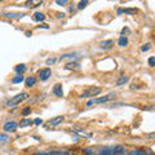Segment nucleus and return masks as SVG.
<instances>
[{
  "mask_svg": "<svg viewBox=\"0 0 155 155\" xmlns=\"http://www.w3.org/2000/svg\"><path fill=\"white\" fill-rule=\"evenodd\" d=\"M28 98V93H26V92H22V93H19L17 96H14L13 98H11L9 101H7V107H14V106H17L18 104H21L22 101H25Z\"/></svg>",
  "mask_w": 155,
  "mask_h": 155,
  "instance_id": "f257e3e1",
  "label": "nucleus"
},
{
  "mask_svg": "<svg viewBox=\"0 0 155 155\" xmlns=\"http://www.w3.org/2000/svg\"><path fill=\"white\" fill-rule=\"evenodd\" d=\"M115 94L114 93H110V94H106L104 97H101V98H93V100H89L88 102H87V106H92V105H96V104H105V102H109V101L114 100Z\"/></svg>",
  "mask_w": 155,
  "mask_h": 155,
  "instance_id": "f03ea898",
  "label": "nucleus"
},
{
  "mask_svg": "<svg viewBox=\"0 0 155 155\" xmlns=\"http://www.w3.org/2000/svg\"><path fill=\"white\" fill-rule=\"evenodd\" d=\"M101 93V88L100 87H92V88H88L87 91H84L83 93L80 94L81 98H89V97H94L97 94Z\"/></svg>",
  "mask_w": 155,
  "mask_h": 155,
  "instance_id": "7ed1b4c3",
  "label": "nucleus"
},
{
  "mask_svg": "<svg viewBox=\"0 0 155 155\" xmlns=\"http://www.w3.org/2000/svg\"><path fill=\"white\" fill-rule=\"evenodd\" d=\"M111 155H127V151L122 145H115L111 146Z\"/></svg>",
  "mask_w": 155,
  "mask_h": 155,
  "instance_id": "20e7f679",
  "label": "nucleus"
},
{
  "mask_svg": "<svg viewBox=\"0 0 155 155\" xmlns=\"http://www.w3.org/2000/svg\"><path fill=\"white\" fill-rule=\"evenodd\" d=\"M51 75H52V70L49 69V67H47V69H43V70L39 71V79L43 80V81L49 79Z\"/></svg>",
  "mask_w": 155,
  "mask_h": 155,
  "instance_id": "39448f33",
  "label": "nucleus"
},
{
  "mask_svg": "<svg viewBox=\"0 0 155 155\" xmlns=\"http://www.w3.org/2000/svg\"><path fill=\"white\" fill-rule=\"evenodd\" d=\"M17 125H18L17 122H14V120H11V122H7L5 124L3 125V129L5 130V132H14V130L17 129Z\"/></svg>",
  "mask_w": 155,
  "mask_h": 155,
  "instance_id": "423d86ee",
  "label": "nucleus"
},
{
  "mask_svg": "<svg viewBox=\"0 0 155 155\" xmlns=\"http://www.w3.org/2000/svg\"><path fill=\"white\" fill-rule=\"evenodd\" d=\"M128 155H153V151L150 149H146V150H140V149H134L132 150Z\"/></svg>",
  "mask_w": 155,
  "mask_h": 155,
  "instance_id": "0eeeda50",
  "label": "nucleus"
},
{
  "mask_svg": "<svg viewBox=\"0 0 155 155\" xmlns=\"http://www.w3.org/2000/svg\"><path fill=\"white\" fill-rule=\"evenodd\" d=\"M53 93L57 97H62L64 96V91H62V84H56L54 88H53Z\"/></svg>",
  "mask_w": 155,
  "mask_h": 155,
  "instance_id": "6e6552de",
  "label": "nucleus"
},
{
  "mask_svg": "<svg viewBox=\"0 0 155 155\" xmlns=\"http://www.w3.org/2000/svg\"><path fill=\"white\" fill-rule=\"evenodd\" d=\"M25 81H26V87H27V88H30V87H34V85H35V83H36V78H34V76L26 78Z\"/></svg>",
  "mask_w": 155,
  "mask_h": 155,
  "instance_id": "1a4fd4ad",
  "label": "nucleus"
},
{
  "mask_svg": "<svg viewBox=\"0 0 155 155\" xmlns=\"http://www.w3.org/2000/svg\"><path fill=\"white\" fill-rule=\"evenodd\" d=\"M64 119H65V116H62V115H60V116H56V118H53V119L51 120L49 124H51V125H58V124H60V123H61Z\"/></svg>",
  "mask_w": 155,
  "mask_h": 155,
  "instance_id": "9d476101",
  "label": "nucleus"
},
{
  "mask_svg": "<svg viewBox=\"0 0 155 155\" xmlns=\"http://www.w3.org/2000/svg\"><path fill=\"white\" fill-rule=\"evenodd\" d=\"M118 44H119V47H125L128 44V38L125 35H122L119 38V40H118Z\"/></svg>",
  "mask_w": 155,
  "mask_h": 155,
  "instance_id": "9b49d317",
  "label": "nucleus"
},
{
  "mask_svg": "<svg viewBox=\"0 0 155 155\" xmlns=\"http://www.w3.org/2000/svg\"><path fill=\"white\" fill-rule=\"evenodd\" d=\"M14 70H16V72H17L18 75H22V72H25V71H26V65H23V64L17 65Z\"/></svg>",
  "mask_w": 155,
  "mask_h": 155,
  "instance_id": "f8f14e48",
  "label": "nucleus"
},
{
  "mask_svg": "<svg viewBox=\"0 0 155 155\" xmlns=\"http://www.w3.org/2000/svg\"><path fill=\"white\" fill-rule=\"evenodd\" d=\"M34 19H35L36 22H40V21H44L45 16L43 13H40V12H36L35 14H34Z\"/></svg>",
  "mask_w": 155,
  "mask_h": 155,
  "instance_id": "ddd939ff",
  "label": "nucleus"
},
{
  "mask_svg": "<svg viewBox=\"0 0 155 155\" xmlns=\"http://www.w3.org/2000/svg\"><path fill=\"white\" fill-rule=\"evenodd\" d=\"M32 124V120L31 119H22L19 122V127L23 128V127H27V125H31Z\"/></svg>",
  "mask_w": 155,
  "mask_h": 155,
  "instance_id": "4468645a",
  "label": "nucleus"
},
{
  "mask_svg": "<svg viewBox=\"0 0 155 155\" xmlns=\"http://www.w3.org/2000/svg\"><path fill=\"white\" fill-rule=\"evenodd\" d=\"M114 44V41L113 40H105L101 43V48H104V49H109V48Z\"/></svg>",
  "mask_w": 155,
  "mask_h": 155,
  "instance_id": "2eb2a0df",
  "label": "nucleus"
},
{
  "mask_svg": "<svg viewBox=\"0 0 155 155\" xmlns=\"http://www.w3.org/2000/svg\"><path fill=\"white\" fill-rule=\"evenodd\" d=\"M23 80H25V78H23L22 75H17V76H14L12 79V83L13 84H19V83H22Z\"/></svg>",
  "mask_w": 155,
  "mask_h": 155,
  "instance_id": "dca6fc26",
  "label": "nucleus"
},
{
  "mask_svg": "<svg viewBox=\"0 0 155 155\" xmlns=\"http://www.w3.org/2000/svg\"><path fill=\"white\" fill-rule=\"evenodd\" d=\"M80 65L78 64V62H69V64L66 65V69L67 70H72V69H78Z\"/></svg>",
  "mask_w": 155,
  "mask_h": 155,
  "instance_id": "f3484780",
  "label": "nucleus"
},
{
  "mask_svg": "<svg viewBox=\"0 0 155 155\" xmlns=\"http://www.w3.org/2000/svg\"><path fill=\"white\" fill-rule=\"evenodd\" d=\"M128 81V78L127 76H120L118 80H116V85H123Z\"/></svg>",
  "mask_w": 155,
  "mask_h": 155,
  "instance_id": "a211bd4d",
  "label": "nucleus"
},
{
  "mask_svg": "<svg viewBox=\"0 0 155 155\" xmlns=\"http://www.w3.org/2000/svg\"><path fill=\"white\" fill-rule=\"evenodd\" d=\"M98 155H111V147H109V146L104 147V149L98 153Z\"/></svg>",
  "mask_w": 155,
  "mask_h": 155,
  "instance_id": "6ab92c4d",
  "label": "nucleus"
},
{
  "mask_svg": "<svg viewBox=\"0 0 155 155\" xmlns=\"http://www.w3.org/2000/svg\"><path fill=\"white\" fill-rule=\"evenodd\" d=\"M45 155H67V151H61V150H56V151L45 153Z\"/></svg>",
  "mask_w": 155,
  "mask_h": 155,
  "instance_id": "aec40b11",
  "label": "nucleus"
},
{
  "mask_svg": "<svg viewBox=\"0 0 155 155\" xmlns=\"http://www.w3.org/2000/svg\"><path fill=\"white\" fill-rule=\"evenodd\" d=\"M122 12L128 13V14H134V13H137V11H136V9H119V11H118V13H122Z\"/></svg>",
  "mask_w": 155,
  "mask_h": 155,
  "instance_id": "412c9836",
  "label": "nucleus"
},
{
  "mask_svg": "<svg viewBox=\"0 0 155 155\" xmlns=\"http://www.w3.org/2000/svg\"><path fill=\"white\" fill-rule=\"evenodd\" d=\"M8 140H9V136L8 134L0 133V143H5V142H8Z\"/></svg>",
  "mask_w": 155,
  "mask_h": 155,
  "instance_id": "4be33fe9",
  "label": "nucleus"
},
{
  "mask_svg": "<svg viewBox=\"0 0 155 155\" xmlns=\"http://www.w3.org/2000/svg\"><path fill=\"white\" fill-rule=\"evenodd\" d=\"M30 114H31V109L30 107H25V109L22 110V115L23 116H27V115H30Z\"/></svg>",
  "mask_w": 155,
  "mask_h": 155,
  "instance_id": "5701e85b",
  "label": "nucleus"
},
{
  "mask_svg": "<svg viewBox=\"0 0 155 155\" xmlns=\"http://www.w3.org/2000/svg\"><path fill=\"white\" fill-rule=\"evenodd\" d=\"M5 17H12V18H14V17H22L23 14H13V13H5L4 14Z\"/></svg>",
  "mask_w": 155,
  "mask_h": 155,
  "instance_id": "b1692460",
  "label": "nucleus"
},
{
  "mask_svg": "<svg viewBox=\"0 0 155 155\" xmlns=\"http://www.w3.org/2000/svg\"><path fill=\"white\" fill-rule=\"evenodd\" d=\"M87 4H88V2H80L79 4H78V9H83L87 7Z\"/></svg>",
  "mask_w": 155,
  "mask_h": 155,
  "instance_id": "393cba45",
  "label": "nucleus"
},
{
  "mask_svg": "<svg viewBox=\"0 0 155 155\" xmlns=\"http://www.w3.org/2000/svg\"><path fill=\"white\" fill-rule=\"evenodd\" d=\"M150 48H151V44H149V43H147V44H145V45H142V48H141V51H142V52H147V51L150 49Z\"/></svg>",
  "mask_w": 155,
  "mask_h": 155,
  "instance_id": "a878e982",
  "label": "nucleus"
},
{
  "mask_svg": "<svg viewBox=\"0 0 155 155\" xmlns=\"http://www.w3.org/2000/svg\"><path fill=\"white\" fill-rule=\"evenodd\" d=\"M149 65H150V67H154L155 66V58L154 57H150L149 58Z\"/></svg>",
  "mask_w": 155,
  "mask_h": 155,
  "instance_id": "bb28decb",
  "label": "nucleus"
},
{
  "mask_svg": "<svg viewBox=\"0 0 155 155\" xmlns=\"http://www.w3.org/2000/svg\"><path fill=\"white\" fill-rule=\"evenodd\" d=\"M56 58H48V60H47V64L48 65H53V64H56Z\"/></svg>",
  "mask_w": 155,
  "mask_h": 155,
  "instance_id": "cd10ccee",
  "label": "nucleus"
},
{
  "mask_svg": "<svg viewBox=\"0 0 155 155\" xmlns=\"http://www.w3.org/2000/svg\"><path fill=\"white\" fill-rule=\"evenodd\" d=\"M32 123H35V124H36V125H40V124H41V123H43V120H41V119H40V118H36V119H35V120H32Z\"/></svg>",
  "mask_w": 155,
  "mask_h": 155,
  "instance_id": "c85d7f7f",
  "label": "nucleus"
},
{
  "mask_svg": "<svg viewBox=\"0 0 155 155\" xmlns=\"http://www.w3.org/2000/svg\"><path fill=\"white\" fill-rule=\"evenodd\" d=\"M84 153H85L87 155H94V151H93V150H91V149H85Z\"/></svg>",
  "mask_w": 155,
  "mask_h": 155,
  "instance_id": "c756f323",
  "label": "nucleus"
},
{
  "mask_svg": "<svg viewBox=\"0 0 155 155\" xmlns=\"http://www.w3.org/2000/svg\"><path fill=\"white\" fill-rule=\"evenodd\" d=\"M56 3H57V4H60V5H65V4H67L66 0H62V2H61V0H57Z\"/></svg>",
  "mask_w": 155,
  "mask_h": 155,
  "instance_id": "7c9ffc66",
  "label": "nucleus"
},
{
  "mask_svg": "<svg viewBox=\"0 0 155 155\" xmlns=\"http://www.w3.org/2000/svg\"><path fill=\"white\" fill-rule=\"evenodd\" d=\"M122 32H123V35H124V34H128V32H129V28H123Z\"/></svg>",
  "mask_w": 155,
  "mask_h": 155,
  "instance_id": "2f4dec72",
  "label": "nucleus"
},
{
  "mask_svg": "<svg viewBox=\"0 0 155 155\" xmlns=\"http://www.w3.org/2000/svg\"><path fill=\"white\" fill-rule=\"evenodd\" d=\"M64 16H65V14H64V13H58V14H57V17H58V18H62V17H64Z\"/></svg>",
  "mask_w": 155,
  "mask_h": 155,
  "instance_id": "473e14b6",
  "label": "nucleus"
},
{
  "mask_svg": "<svg viewBox=\"0 0 155 155\" xmlns=\"http://www.w3.org/2000/svg\"><path fill=\"white\" fill-rule=\"evenodd\" d=\"M32 155H45V153H36V154H32Z\"/></svg>",
  "mask_w": 155,
  "mask_h": 155,
  "instance_id": "72a5a7b5",
  "label": "nucleus"
}]
</instances>
